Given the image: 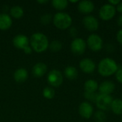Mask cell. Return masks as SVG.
I'll list each match as a JSON object with an SVG mask.
<instances>
[{
	"instance_id": "obj_7",
	"label": "cell",
	"mask_w": 122,
	"mask_h": 122,
	"mask_svg": "<svg viewBox=\"0 0 122 122\" xmlns=\"http://www.w3.org/2000/svg\"><path fill=\"white\" fill-rule=\"evenodd\" d=\"M86 46V42L82 38L76 37L72 40L70 47L73 54L76 55H81L85 52Z\"/></svg>"
},
{
	"instance_id": "obj_22",
	"label": "cell",
	"mask_w": 122,
	"mask_h": 122,
	"mask_svg": "<svg viewBox=\"0 0 122 122\" xmlns=\"http://www.w3.org/2000/svg\"><path fill=\"white\" fill-rule=\"evenodd\" d=\"M68 1L67 0H52L51 5L52 6L59 11L64 10L68 6Z\"/></svg>"
},
{
	"instance_id": "obj_12",
	"label": "cell",
	"mask_w": 122,
	"mask_h": 122,
	"mask_svg": "<svg viewBox=\"0 0 122 122\" xmlns=\"http://www.w3.org/2000/svg\"><path fill=\"white\" fill-rule=\"evenodd\" d=\"M77 8L80 13L89 14L94 10L95 6L94 2L90 0H82L79 2Z\"/></svg>"
},
{
	"instance_id": "obj_11",
	"label": "cell",
	"mask_w": 122,
	"mask_h": 122,
	"mask_svg": "<svg viewBox=\"0 0 122 122\" xmlns=\"http://www.w3.org/2000/svg\"><path fill=\"white\" fill-rule=\"evenodd\" d=\"M79 68L85 74H92L96 69V64L92 59L84 58L80 61Z\"/></svg>"
},
{
	"instance_id": "obj_13",
	"label": "cell",
	"mask_w": 122,
	"mask_h": 122,
	"mask_svg": "<svg viewBox=\"0 0 122 122\" xmlns=\"http://www.w3.org/2000/svg\"><path fill=\"white\" fill-rule=\"evenodd\" d=\"M116 86L113 81H104L99 85V94L111 95L115 90Z\"/></svg>"
},
{
	"instance_id": "obj_37",
	"label": "cell",
	"mask_w": 122,
	"mask_h": 122,
	"mask_svg": "<svg viewBox=\"0 0 122 122\" xmlns=\"http://www.w3.org/2000/svg\"></svg>"
},
{
	"instance_id": "obj_17",
	"label": "cell",
	"mask_w": 122,
	"mask_h": 122,
	"mask_svg": "<svg viewBox=\"0 0 122 122\" xmlns=\"http://www.w3.org/2000/svg\"><path fill=\"white\" fill-rule=\"evenodd\" d=\"M28 78V72L24 68H19L16 69L14 74V79L18 83L24 82Z\"/></svg>"
},
{
	"instance_id": "obj_29",
	"label": "cell",
	"mask_w": 122,
	"mask_h": 122,
	"mask_svg": "<svg viewBox=\"0 0 122 122\" xmlns=\"http://www.w3.org/2000/svg\"><path fill=\"white\" fill-rule=\"evenodd\" d=\"M77 33H78V31H77V29H76V27L72 26V27H71V28L69 29V34H70L71 36L75 37V36H76Z\"/></svg>"
},
{
	"instance_id": "obj_35",
	"label": "cell",
	"mask_w": 122,
	"mask_h": 122,
	"mask_svg": "<svg viewBox=\"0 0 122 122\" xmlns=\"http://www.w3.org/2000/svg\"><path fill=\"white\" fill-rule=\"evenodd\" d=\"M48 1H49L48 0H38V1H37V2L39 3V4H46V3H47Z\"/></svg>"
},
{
	"instance_id": "obj_15",
	"label": "cell",
	"mask_w": 122,
	"mask_h": 122,
	"mask_svg": "<svg viewBox=\"0 0 122 122\" xmlns=\"http://www.w3.org/2000/svg\"><path fill=\"white\" fill-rule=\"evenodd\" d=\"M47 71V66L43 62L36 63L32 68V74L35 77H42Z\"/></svg>"
},
{
	"instance_id": "obj_24",
	"label": "cell",
	"mask_w": 122,
	"mask_h": 122,
	"mask_svg": "<svg viewBox=\"0 0 122 122\" xmlns=\"http://www.w3.org/2000/svg\"><path fill=\"white\" fill-rule=\"evenodd\" d=\"M94 118L96 122H105L107 121V115L104 112L98 110L94 114Z\"/></svg>"
},
{
	"instance_id": "obj_5",
	"label": "cell",
	"mask_w": 122,
	"mask_h": 122,
	"mask_svg": "<svg viewBox=\"0 0 122 122\" xmlns=\"http://www.w3.org/2000/svg\"><path fill=\"white\" fill-rule=\"evenodd\" d=\"M113 97L112 95L102 94H99L96 100V105L99 110L106 112L111 109L112 104L113 102Z\"/></svg>"
},
{
	"instance_id": "obj_32",
	"label": "cell",
	"mask_w": 122,
	"mask_h": 122,
	"mask_svg": "<svg viewBox=\"0 0 122 122\" xmlns=\"http://www.w3.org/2000/svg\"><path fill=\"white\" fill-rule=\"evenodd\" d=\"M120 1H121L120 0H109L108 3H109L110 4L116 6H117L120 3Z\"/></svg>"
},
{
	"instance_id": "obj_1",
	"label": "cell",
	"mask_w": 122,
	"mask_h": 122,
	"mask_svg": "<svg viewBox=\"0 0 122 122\" xmlns=\"http://www.w3.org/2000/svg\"><path fill=\"white\" fill-rule=\"evenodd\" d=\"M118 69L119 66L117 61L114 59L109 57L102 59L99 62L97 66L99 74L104 77H108L115 74Z\"/></svg>"
},
{
	"instance_id": "obj_21",
	"label": "cell",
	"mask_w": 122,
	"mask_h": 122,
	"mask_svg": "<svg viewBox=\"0 0 122 122\" xmlns=\"http://www.w3.org/2000/svg\"><path fill=\"white\" fill-rule=\"evenodd\" d=\"M10 15L15 19H20L24 15V9L18 5H15L10 9Z\"/></svg>"
},
{
	"instance_id": "obj_30",
	"label": "cell",
	"mask_w": 122,
	"mask_h": 122,
	"mask_svg": "<svg viewBox=\"0 0 122 122\" xmlns=\"http://www.w3.org/2000/svg\"><path fill=\"white\" fill-rule=\"evenodd\" d=\"M117 40L121 45H122V29L119 30L117 33Z\"/></svg>"
},
{
	"instance_id": "obj_19",
	"label": "cell",
	"mask_w": 122,
	"mask_h": 122,
	"mask_svg": "<svg viewBox=\"0 0 122 122\" xmlns=\"http://www.w3.org/2000/svg\"><path fill=\"white\" fill-rule=\"evenodd\" d=\"M84 91L88 92H96L99 89V84L94 79H88L84 85Z\"/></svg>"
},
{
	"instance_id": "obj_34",
	"label": "cell",
	"mask_w": 122,
	"mask_h": 122,
	"mask_svg": "<svg viewBox=\"0 0 122 122\" xmlns=\"http://www.w3.org/2000/svg\"><path fill=\"white\" fill-rule=\"evenodd\" d=\"M117 24H118L119 26H122V14H121V15L119 16V18H118V19H117Z\"/></svg>"
},
{
	"instance_id": "obj_10",
	"label": "cell",
	"mask_w": 122,
	"mask_h": 122,
	"mask_svg": "<svg viewBox=\"0 0 122 122\" xmlns=\"http://www.w3.org/2000/svg\"><path fill=\"white\" fill-rule=\"evenodd\" d=\"M79 114L84 119H90L94 114V107L92 104L89 102H81L79 107Z\"/></svg>"
},
{
	"instance_id": "obj_20",
	"label": "cell",
	"mask_w": 122,
	"mask_h": 122,
	"mask_svg": "<svg viewBox=\"0 0 122 122\" xmlns=\"http://www.w3.org/2000/svg\"><path fill=\"white\" fill-rule=\"evenodd\" d=\"M110 109L112 111V112L114 114L122 116V99H114Z\"/></svg>"
},
{
	"instance_id": "obj_9",
	"label": "cell",
	"mask_w": 122,
	"mask_h": 122,
	"mask_svg": "<svg viewBox=\"0 0 122 122\" xmlns=\"http://www.w3.org/2000/svg\"><path fill=\"white\" fill-rule=\"evenodd\" d=\"M84 26L90 31H97L99 27V22L98 19L92 15H86L82 19Z\"/></svg>"
},
{
	"instance_id": "obj_2",
	"label": "cell",
	"mask_w": 122,
	"mask_h": 122,
	"mask_svg": "<svg viewBox=\"0 0 122 122\" xmlns=\"http://www.w3.org/2000/svg\"><path fill=\"white\" fill-rule=\"evenodd\" d=\"M30 44L34 51L42 53L49 48V40L46 36L41 32H36L31 35L30 38Z\"/></svg>"
},
{
	"instance_id": "obj_3",
	"label": "cell",
	"mask_w": 122,
	"mask_h": 122,
	"mask_svg": "<svg viewBox=\"0 0 122 122\" xmlns=\"http://www.w3.org/2000/svg\"><path fill=\"white\" fill-rule=\"evenodd\" d=\"M53 23L57 29L64 30L71 26L72 18L67 13L57 12L53 17Z\"/></svg>"
},
{
	"instance_id": "obj_33",
	"label": "cell",
	"mask_w": 122,
	"mask_h": 122,
	"mask_svg": "<svg viewBox=\"0 0 122 122\" xmlns=\"http://www.w3.org/2000/svg\"><path fill=\"white\" fill-rule=\"evenodd\" d=\"M116 9L118 12L121 13L122 14V1H120V3L116 7Z\"/></svg>"
},
{
	"instance_id": "obj_8",
	"label": "cell",
	"mask_w": 122,
	"mask_h": 122,
	"mask_svg": "<svg viewBox=\"0 0 122 122\" xmlns=\"http://www.w3.org/2000/svg\"><path fill=\"white\" fill-rule=\"evenodd\" d=\"M47 81L49 85L54 87H59L63 83V75L62 73L57 70L53 69L49 71L47 76Z\"/></svg>"
},
{
	"instance_id": "obj_16",
	"label": "cell",
	"mask_w": 122,
	"mask_h": 122,
	"mask_svg": "<svg viewBox=\"0 0 122 122\" xmlns=\"http://www.w3.org/2000/svg\"><path fill=\"white\" fill-rule=\"evenodd\" d=\"M12 25V19L10 15L2 13L0 14V30H7Z\"/></svg>"
},
{
	"instance_id": "obj_23",
	"label": "cell",
	"mask_w": 122,
	"mask_h": 122,
	"mask_svg": "<svg viewBox=\"0 0 122 122\" xmlns=\"http://www.w3.org/2000/svg\"><path fill=\"white\" fill-rule=\"evenodd\" d=\"M62 43L59 40H53L49 44V49L52 52H58L62 49Z\"/></svg>"
},
{
	"instance_id": "obj_18",
	"label": "cell",
	"mask_w": 122,
	"mask_h": 122,
	"mask_svg": "<svg viewBox=\"0 0 122 122\" xmlns=\"http://www.w3.org/2000/svg\"><path fill=\"white\" fill-rule=\"evenodd\" d=\"M64 76L69 80H74L78 77V70L73 66H68L64 71Z\"/></svg>"
},
{
	"instance_id": "obj_31",
	"label": "cell",
	"mask_w": 122,
	"mask_h": 122,
	"mask_svg": "<svg viewBox=\"0 0 122 122\" xmlns=\"http://www.w3.org/2000/svg\"><path fill=\"white\" fill-rule=\"evenodd\" d=\"M23 50H24V52L25 54H30L32 52V48L30 46H29V45L27 46H26Z\"/></svg>"
},
{
	"instance_id": "obj_36",
	"label": "cell",
	"mask_w": 122,
	"mask_h": 122,
	"mask_svg": "<svg viewBox=\"0 0 122 122\" xmlns=\"http://www.w3.org/2000/svg\"><path fill=\"white\" fill-rule=\"evenodd\" d=\"M69 1L71 2V3H76V2H78L77 0H76V1H71H71Z\"/></svg>"
},
{
	"instance_id": "obj_28",
	"label": "cell",
	"mask_w": 122,
	"mask_h": 122,
	"mask_svg": "<svg viewBox=\"0 0 122 122\" xmlns=\"http://www.w3.org/2000/svg\"><path fill=\"white\" fill-rule=\"evenodd\" d=\"M115 77L119 83L122 84V69H119L117 70L115 74Z\"/></svg>"
},
{
	"instance_id": "obj_27",
	"label": "cell",
	"mask_w": 122,
	"mask_h": 122,
	"mask_svg": "<svg viewBox=\"0 0 122 122\" xmlns=\"http://www.w3.org/2000/svg\"><path fill=\"white\" fill-rule=\"evenodd\" d=\"M52 20H53V16L50 14H44L40 17V22L43 25L49 24Z\"/></svg>"
},
{
	"instance_id": "obj_4",
	"label": "cell",
	"mask_w": 122,
	"mask_h": 122,
	"mask_svg": "<svg viewBox=\"0 0 122 122\" xmlns=\"http://www.w3.org/2000/svg\"><path fill=\"white\" fill-rule=\"evenodd\" d=\"M86 45L93 51H100L104 46V41L102 38L97 34H90L86 40Z\"/></svg>"
},
{
	"instance_id": "obj_14",
	"label": "cell",
	"mask_w": 122,
	"mask_h": 122,
	"mask_svg": "<svg viewBox=\"0 0 122 122\" xmlns=\"http://www.w3.org/2000/svg\"><path fill=\"white\" fill-rule=\"evenodd\" d=\"M29 41L28 37L24 34H18L13 39L14 46L19 49H24L29 45Z\"/></svg>"
},
{
	"instance_id": "obj_25",
	"label": "cell",
	"mask_w": 122,
	"mask_h": 122,
	"mask_svg": "<svg viewBox=\"0 0 122 122\" xmlns=\"http://www.w3.org/2000/svg\"><path fill=\"white\" fill-rule=\"evenodd\" d=\"M43 96L47 99H51L55 96V91L51 87H45L43 90Z\"/></svg>"
},
{
	"instance_id": "obj_26",
	"label": "cell",
	"mask_w": 122,
	"mask_h": 122,
	"mask_svg": "<svg viewBox=\"0 0 122 122\" xmlns=\"http://www.w3.org/2000/svg\"><path fill=\"white\" fill-rule=\"evenodd\" d=\"M99 94H97L96 92H84V96L86 100H88L89 102H96L97 98L98 97Z\"/></svg>"
},
{
	"instance_id": "obj_38",
	"label": "cell",
	"mask_w": 122,
	"mask_h": 122,
	"mask_svg": "<svg viewBox=\"0 0 122 122\" xmlns=\"http://www.w3.org/2000/svg\"></svg>"
},
{
	"instance_id": "obj_6",
	"label": "cell",
	"mask_w": 122,
	"mask_h": 122,
	"mask_svg": "<svg viewBox=\"0 0 122 122\" xmlns=\"http://www.w3.org/2000/svg\"><path fill=\"white\" fill-rule=\"evenodd\" d=\"M116 12V6L110 4L109 3H107L101 6L99 11V15L102 20L109 21L114 17Z\"/></svg>"
}]
</instances>
